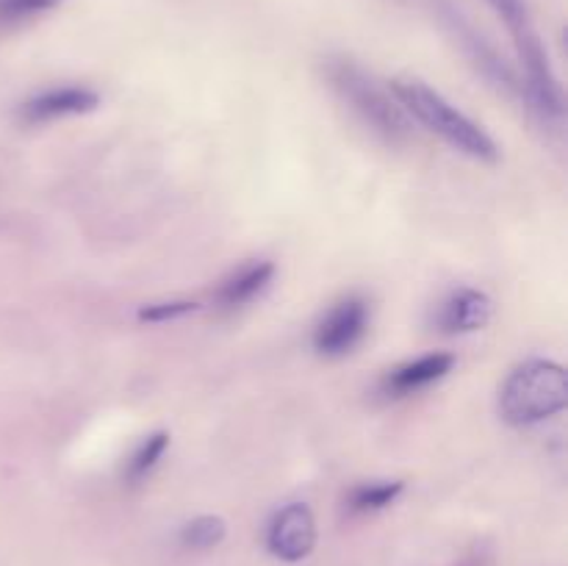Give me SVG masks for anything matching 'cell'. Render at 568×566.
I'll return each mask as SVG.
<instances>
[{
	"label": "cell",
	"instance_id": "obj_13",
	"mask_svg": "<svg viewBox=\"0 0 568 566\" xmlns=\"http://www.w3.org/2000/svg\"><path fill=\"white\" fill-rule=\"evenodd\" d=\"M225 536L227 522L222 516L200 514L181 527L178 542H181L183 549H192V553H211V549H216L225 542Z\"/></svg>",
	"mask_w": 568,
	"mask_h": 566
},
{
	"label": "cell",
	"instance_id": "obj_7",
	"mask_svg": "<svg viewBox=\"0 0 568 566\" xmlns=\"http://www.w3.org/2000/svg\"><path fill=\"white\" fill-rule=\"evenodd\" d=\"M100 105V94L89 87H50L31 94L20 103L17 117L26 125H48V122L67 120V117L89 114Z\"/></svg>",
	"mask_w": 568,
	"mask_h": 566
},
{
	"label": "cell",
	"instance_id": "obj_14",
	"mask_svg": "<svg viewBox=\"0 0 568 566\" xmlns=\"http://www.w3.org/2000/svg\"><path fill=\"white\" fill-rule=\"evenodd\" d=\"M59 6L61 0H0V31H20Z\"/></svg>",
	"mask_w": 568,
	"mask_h": 566
},
{
	"label": "cell",
	"instance_id": "obj_6",
	"mask_svg": "<svg viewBox=\"0 0 568 566\" xmlns=\"http://www.w3.org/2000/svg\"><path fill=\"white\" fill-rule=\"evenodd\" d=\"M264 542L270 555L286 564L308 558L316 547V519L314 511L305 503H288L277 508L266 522Z\"/></svg>",
	"mask_w": 568,
	"mask_h": 566
},
{
	"label": "cell",
	"instance_id": "obj_9",
	"mask_svg": "<svg viewBox=\"0 0 568 566\" xmlns=\"http://www.w3.org/2000/svg\"><path fill=\"white\" fill-rule=\"evenodd\" d=\"M494 300L475 286H458L436 305L433 325L447 336H466L477 333L491 322Z\"/></svg>",
	"mask_w": 568,
	"mask_h": 566
},
{
	"label": "cell",
	"instance_id": "obj_10",
	"mask_svg": "<svg viewBox=\"0 0 568 566\" xmlns=\"http://www.w3.org/2000/svg\"><path fill=\"white\" fill-rule=\"evenodd\" d=\"M275 281L272 261H247L220 281L214 292V309L222 314H236L261 297Z\"/></svg>",
	"mask_w": 568,
	"mask_h": 566
},
{
	"label": "cell",
	"instance_id": "obj_3",
	"mask_svg": "<svg viewBox=\"0 0 568 566\" xmlns=\"http://www.w3.org/2000/svg\"><path fill=\"white\" fill-rule=\"evenodd\" d=\"M566 405V370L552 358L521 361L499 386V414L514 427L541 425V422L564 414Z\"/></svg>",
	"mask_w": 568,
	"mask_h": 566
},
{
	"label": "cell",
	"instance_id": "obj_1",
	"mask_svg": "<svg viewBox=\"0 0 568 566\" xmlns=\"http://www.w3.org/2000/svg\"><path fill=\"white\" fill-rule=\"evenodd\" d=\"M322 78L338 103L347 105L355 120L383 144L403 148L414 139V122L394 100L392 89L383 87L364 64L349 55H327L322 59Z\"/></svg>",
	"mask_w": 568,
	"mask_h": 566
},
{
	"label": "cell",
	"instance_id": "obj_2",
	"mask_svg": "<svg viewBox=\"0 0 568 566\" xmlns=\"http://www.w3.org/2000/svg\"><path fill=\"white\" fill-rule=\"evenodd\" d=\"M388 89H392L394 100L403 105L410 122H419L422 128L436 133L453 150L475 161H486V164L499 161V144L494 142L491 133L480 122L471 120L469 114H464L458 105L449 103L442 92L427 87L425 81H419V78H394Z\"/></svg>",
	"mask_w": 568,
	"mask_h": 566
},
{
	"label": "cell",
	"instance_id": "obj_15",
	"mask_svg": "<svg viewBox=\"0 0 568 566\" xmlns=\"http://www.w3.org/2000/svg\"><path fill=\"white\" fill-rule=\"evenodd\" d=\"M197 309L192 300H155V303H144L139 309V322H150V325H164V322H178L186 314Z\"/></svg>",
	"mask_w": 568,
	"mask_h": 566
},
{
	"label": "cell",
	"instance_id": "obj_11",
	"mask_svg": "<svg viewBox=\"0 0 568 566\" xmlns=\"http://www.w3.org/2000/svg\"><path fill=\"white\" fill-rule=\"evenodd\" d=\"M405 492L403 481H364L355 483L344 497V508L353 516H372L386 511L388 505L397 503Z\"/></svg>",
	"mask_w": 568,
	"mask_h": 566
},
{
	"label": "cell",
	"instance_id": "obj_4",
	"mask_svg": "<svg viewBox=\"0 0 568 566\" xmlns=\"http://www.w3.org/2000/svg\"><path fill=\"white\" fill-rule=\"evenodd\" d=\"M369 300L364 294H344L320 316L311 344L322 358H344L364 342V336L369 333Z\"/></svg>",
	"mask_w": 568,
	"mask_h": 566
},
{
	"label": "cell",
	"instance_id": "obj_8",
	"mask_svg": "<svg viewBox=\"0 0 568 566\" xmlns=\"http://www.w3.org/2000/svg\"><path fill=\"white\" fill-rule=\"evenodd\" d=\"M453 366H455L453 353H427V355H419V358L403 361V364L383 372V377L377 381V394L386 400L414 397V394L430 388L433 383L444 381V377L453 372Z\"/></svg>",
	"mask_w": 568,
	"mask_h": 566
},
{
	"label": "cell",
	"instance_id": "obj_12",
	"mask_svg": "<svg viewBox=\"0 0 568 566\" xmlns=\"http://www.w3.org/2000/svg\"><path fill=\"white\" fill-rule=\"evenodd\" d=\"M166 449H170V433L155 431L150 436H144L136 447L131 449V455L122 464V483L125 486H142L150 475L155 472V466L164 461Z\"/></svg>",
	"mask_w": 568,
	"mask_h": 566
},
{
	"label": "cell",
	"instance_id": "obj_5",
	"mask_svg": "<svg viewBox=\"0 0 568 566\" xmlns=\"http://www.w3.org/2000/svg\"><path fill=\"white\" fill-rule=\"evenodd\" d=\"M449 28H453L455 39H458V44L464 48L466 59L471 61V67H475V70L480 72L494 89L505 92L508 98L519 100V103H525L527 109V87L521 72L516 70V67L510 64V61L505 59V55L499 53L486 37H483V33H477V28H471L469 22L460 20L458 14H449Z\"/></svg>",
	"mask_w": 568,
	"mask_h": 566
},
{
	"label": "cell",
	"instance_id": "obj_16",
	"mask_svg": "<svg viewBox=\"0 0 568 566\" xmlns=\"http://www.w3.org/2000/svg\"><path fill=\"white\" fill-rule=\"evenodd\" d=\"M486 3L491 6L499 17H503L505 26H508L510 37L514 39H521V37H527V33L536 31L530 22V11H527L525 0H486Z\"/></svg>",
	"mask_w": 568,
	"mask_h": 566
}]
</instances>
